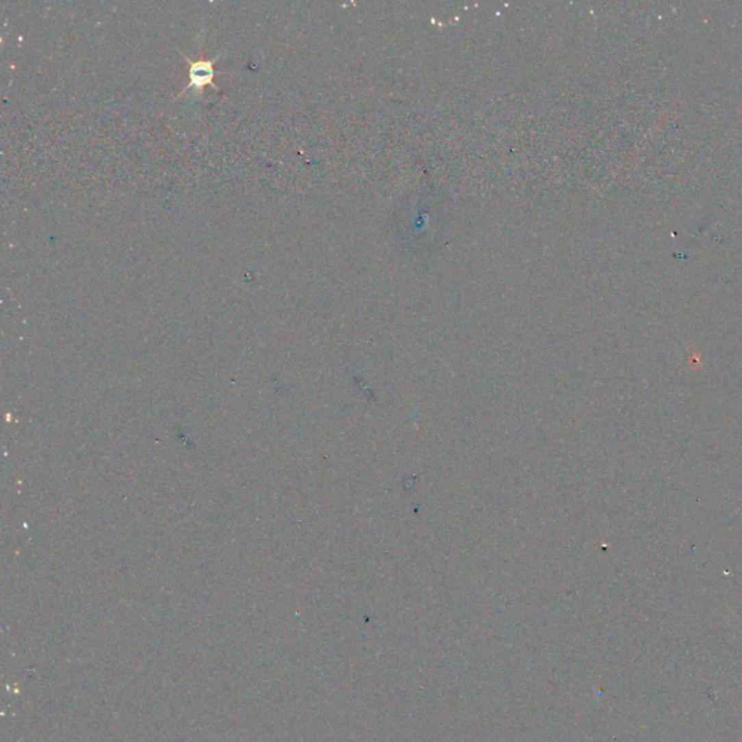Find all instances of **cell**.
<instances>
[{"label":"cell","mask_w":742,"mask_h":742,"mask_svg":"<svg viewBox=\"0 0 742 742\" xmlns=\"http://www.w3.org/2000/svg\"><path fill=\"white\" fill-rule=\"evenodd\" d=\"M186 60V63H188L190 66L189 68V83L184 86L181 94L186 93V90L189 89H196L199 90V93L202 94L203 93V88L205 86H212V88L219 92L220 89L218 88V86L215 84L214 81V77L216 74V70H215V63L219 60V57L222 55V53H218L214 58H197V60H192L189 58L186 54H181ZM177 96V97H179Z\"/></svg>","instance_id":"6da1fadb"}]
</instances>
